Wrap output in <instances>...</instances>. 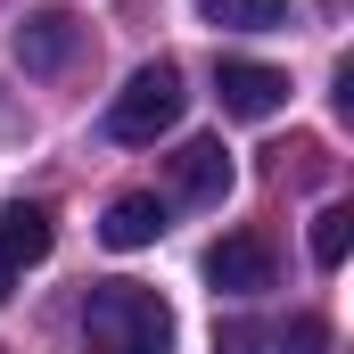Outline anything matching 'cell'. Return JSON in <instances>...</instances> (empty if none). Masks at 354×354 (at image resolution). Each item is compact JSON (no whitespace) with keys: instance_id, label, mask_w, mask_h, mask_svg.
Masks as SVG:
<instances>
[{"instance_id":"1","label":"cell","mask_w":354,"mask_h":354,"mask_svg":"<svg viewBox=\"0 0 354 354\" xmlns=\"http://www.w3.org/2000/svg\"><path fill=\"white\" fill-rule=\"evenodd\" d=\"M91 354H174V305L140 280H99L83 305Z\"/></svg>"},{"instance_id":"2","label":"cell","mask_w":354,"mask_h":354,"mask_svg":"<svg viewBox=\"0 0 354 354\" xmlns=\"http://www.w3.org/2000/svg\"><path fill=\"white\" fill-rule=\"evenodd\" d=\"M181 66L174 58H157V66H140L132 83L115 91V107H107V132L124 140V149H140V140H157V132H174L181 124Z\"/></svg>"},{"instance_id":"3","label":"cell","mask_w":354,"mask_h":354,"mask_svg":"<svg viewBox=\"0 0 354 354\" xmlns=\"http://www.w3.org/2000/svg\"><path fill=\"white\" fill-rule=\"evenodd\" d=\"M8 58H17L25 75H66V66L83 58V17H66V8H25V25L8 33Z\"/></svg>"},{"instance_id":"4","label":"cell","mask_w":354,"mask_h":354,"mask_svg":"<svg viewBox=\"0 0 354 354\" xmlns=\"http://www.w3.org/2000/svg\"><path fill=\"white\" fill-rule=\"evenodd\" d=\"M214 99H223V115L264 124V115L288 107V75H280V66H256V58H223V66H214Z\"/></svg>"},{"instance_id":"5","label":"cell","mask_w":354,"mask_h":354,"mask_svg":"<svg viewBox=\"0 0 354 354\" xmlns=\"http://www.w3.org/2000/svg\"><path fill=\"white\" fill-rule=\"evenodd\" d=\"M206 280H214L223 297H256V288H272V239H264V231H231V239H214V248H206Z\"/></svg>"},{"instance_id":"6","label":"cell","mask_w":354,"mask_h":354,"mask_svg":"<svg viewBox=\"0 0 354 354\" xmlns=\"http://www.w3.org/2000/svg\"><path fill=\"white\" fill-rule=\"evenodd\" d=\"M50 248H58L50 206H8V214H0V297L17 288V272H33Z\"/></svg>"},{"instance_id":"7","label":"cell","mask_w":354,"mask_h":354,"mask_svg":"<svg viewBox=\"0 0 354 354\" xmlns=\"http://www.w3.org/2000/svg\"><path fill=\"white\" fill-rule=\"evenodd\" d=\"M174 189L189 206H223V198H231V149H223V140H181Z\"/></svg>"},{"instance_id":"8","label":"cell","mask_w":354,"mask_h":354,"mask_svg":"<svg viewBox=\"0 0 354 354\" xmlns=\"http://www.w3.org/2000/svg\"><path fill=\"white\" fill-rule=\"evenodd\" d=\"M99 239H107V248H149V239H165V198H149V189H124V198L107 206Z\"/></svg>"},{"instance_id":"9","label":"cell","mask_w":354,"mask_h":354,"mask_svg":"<svg viewBox=\"0 0 354 354\" xmlns=\"http://www.w3.org/2000/svg\"><path fill=\"white\" fill-rule=\"evenodd\" d=\"M198 17L223 33H272V25H288V0H198Z\"/></svg>"},{"instance_id":"10","label":"cell","mask_w":354,"mask_h":354,"mask_svg":"<svg viewBox=\"0 0 354 354\" xmlns=\"http://www.w3.org/2000/svg\"><path fill=\"white\" fill-rule=\"evenodd\" d=\"M346 248H354V214H346V206H322V214H313V264L338 272Z\"/></svg>"},{"instance_id":"11","label":"cell","mask_w":354,"mask_h":354,"mask_svg":"<svg viewBox=\"0 0 354 354\" xmlns=\"http://www.w3.org/2000/svg\"><path fill=\"white\" fill-rule=\"evenodd\" d=\"M264 346H272V330H264V322H248V313L214 330V354H264Z\"/></svg>"},{"instance_id":"12","label":"cell","mask_w":354,"mask_h":354,"mask_svg":"<svg viewBox=\"0 0 354 354\" xmlns=\"http://www.w3.org/2000/svg\"><path fill=\"white\" fill-rule=\"evenodd\" d=\"M280 354H330V322H322V313H297L288 338H280Z\"/></svg>"}]
</instances>
